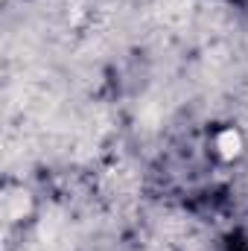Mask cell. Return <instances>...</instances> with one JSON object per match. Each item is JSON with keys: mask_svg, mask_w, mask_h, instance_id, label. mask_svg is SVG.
Returning <instances> with one entry per match:
<instances>
[{"mask_svg": "<svg viewBox=\"0 0 248 251\" xmlns=\"http://www.w3.org/2000/svg\"><path fill=\"white\" fill-rule=\"evenodd\" d=\"M216 152H219V158H225V161L240 158V152H243V134L234 131V128L219 131V134H216Z\"/></svg>", "mask_w": 248, "mask_h": 251, "instance_id": "1", "label": "cell"}]
</instances>
